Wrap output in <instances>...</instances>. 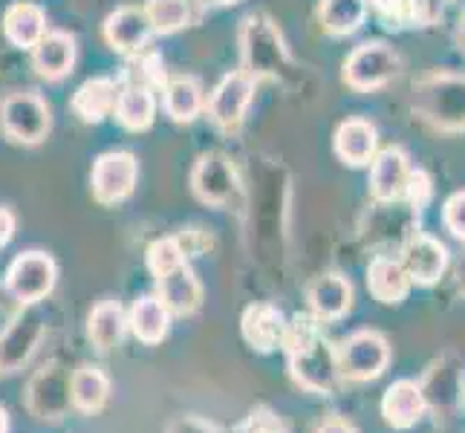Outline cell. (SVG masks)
<instances>
[{
    "label": "cell",
    "mask_w": 465,
    "mask_h": 433,
    "mask_svg": "<svg viewBox=\"0 0 465 433\" xmlns=\"http://www.w3.org/2000/svg\"><path fill=\"white\" fill-rule=\"evenodd\" d=\"M15 234V214L9 208H0V246H6Z\"/></svg>",
    "instance_id": "f35d334b"
},
{
    "label": "cell",
    "mask_w": 465,
    "mask_h": 433,
    "mask_svg": "<svg viewBox=\"0 0 465 433\" xmlns=\"http://www.w3.org/2000/svg\"><path fill=\"white\" fill-rule=\"evenodd\" d=\"M145 15L153 32L171 35V32H180L183 26H188L191 6H188V0H148Z\"/></svg>",
    "instance_id": "4dcf8cb0"
},
{
    "label": "cell",
    "mask_w": 465,
    "mask_h": 433,
    "mask_svg": "<svg viewBox=\"0 0 465 433\" xmlns=\"http://www.w3.org/2000/svg\"><path fill=\"white\" fill-rule=\"evenodd\" d=\"M58 266L46 251H24L12 261L6 271V289L9 295L24 303V307H35L38 300L55 289Z\"/></svg>",
    "instance_id": "3957f363"
},
{
    "label": "cell",
    "mask_w": 465,
    "mask_h": 433,
    "mask_svg": "<svg viewBox=\"0 0 465 433\" xmlns=\"http://www.w3.org/2000/svg\"><path fill=\"white\" fill-rule=\"evenodd\" d=\"M399 73V55L384 41H367L344 64V82L352 90H379Z\"/></svg>",
    "instance_id": "5b68a950"
},
{
    "label": "cell",
    "mask_w": 465,
    "mask_h": 433,
    "mask_svg": "<svg viewBox=\"0 0 465 433\" xmlns=\"http://www.w3.org/2000/svg\"><path fill=\"white\" fill-rule=\"evenodd\" d=\"M139 180V162L127 151H110L102 153L93 165V197L102 205H116L134 194Z\"/></svg>",
    "instance_id": "ba28073f"
},
{
    "label": "cell",
    "mask_w": 465,
    "mask_h": 433,
    "mask_svg": "<svg viewBox=\"0 0 465 433\" xmlns=\"http://www.w3.org/2000/svg\"><path fill=\"white\" fill-rule=\"evenodd\" d=\"M283 312L272 303H252L246 307L243 318H240V330H243V339L252 349L258 352H275L283 339Z\"/></svg>",
    "instance_id": "e0dca14e"
},
{
    "label": "cell",
    "mask_w": 465,
    "mask_h": 433,
    "mask_svg": "<svg viewBox=\"0 0 465 433\" xmlns=\"http://www.w3.org/2000/svg\"><path fill=\"white\" fill-rule=\"evenodd\" d=\"M75 38L67 32H46V35L32 46V67L46 82H58L75 64Z\"/></svg>",
    "instance_id": "d6986e66"
},
{
    "label": "cell",
    "mask_w": 465,
    "mask_h": 433,
    "mask_svg": "<svg viewBox=\"0 0 465 433\" xmlns=\"http://www.w3.org/2000/svg\"><path fill=\"white\" fill-rule=\"evenodd\" d=\"M318 18L330 35H352L367 18V4L364 0H321Z\"/></svg>",
    "instance_id": "f546056e"
},
{
    "label": "cell",
    "mask_w": 465,
    "mask_h": 433,
    "mask_svg": "<svg viewBox=\"0 0 465 433\" xmlns=\"http://www.w3.org/2000/svg\"><path fill=\"white\" fill-rule=\"evenodd\" d=\"M307 300L321 324L324 320H339L352 310V286L341 275H321L310 283Z\"/></svg>",
    "instance_id": "ffe728a7"
},
{
    "label": "cell",
    "mask_w": 465,
    "mask_h": 433,
    "mask_svg": "<svg viewBox=\"0 0 465 433\" xmlns=\"http://www.w3.org/2000/svg\"><path fill=\"white\" fill-rule=\"evenodd\" d=\"M176 240H180V246H183L185 254H205L208 249H212V237H208L205 231H200V229H188Z\"/></svg>",
    "instance_id": "8d00e7d4"
},
{
    "label": "cell",
    "mask_w": 465,
    "mask_h": 433,
    "mask_svg": "<svg viewBox=\"0 0 465 433\" xmlns=\"http://www.w3.org/2000/svg\"><path fill=\"white\" fill-rule=\"evenodd\" d=\"M171 312L159 298H139L131 312H127V327L136 335L142 344H159L168 335Z\"/></svg>",
    "instance_id": "d4e9b609"
},
{
    "label": "cell",
    "mask_w": 465,
    "mask_h": 433,
    "mask_svg": "<svg viewBox=\"0 0 465 433\" xmlns=\"http://www.w3.org/2000/svg\"><path fill=\"white\" fill-rule=\"evenodd\" d=\"M70 399V373L58 364H46L32 376L26 388V408L41 422H58L67 416Z\"/></svg>",
    "instance_id": "52a82bcc"
},
{
    "label": "cell",
    "mask_w": 465,
    "mask_h": 433,
    "mask_svg": "<svg viewBox=\"0 0 465 433\" xmlns=\"http://www.w3.org/2000/svg\"><path fill=\"white\" fill-rule=\"evenodd\" d=\"M156 298L165 303L171 315H194L203 303V286L188 263L176 266L156 278Z\"/></svg>",
    "instance_id": "5bb4252c"
},
{
    "label": "cell",
    "mask_w": 465,
    "mask_h": 433,
    "mask_svg": "<svg viewBox=\"0 0 465 433\" xmlns=\"http://www.w3.org/2000/svg\"><path fill=\"white\" fill-rule=\"evenodd\" d=\"M124 330H127V315L116 300H102L99 307H93L87 318V335L95 349L102 352L114 349L124 339Z\"/></svg>",
    "instance_id": "484cf974"
},
{
    "label": "cell",
    "mask_w": 465,
    "mask_h": 433,
    "mask_svg": "<svg viewBox=\"0 0 465 433\" xmlns=\"http://www.w3.org/2000/svg\"><path fill=\"white\" fill-rule=\"evenodd\" d=\"M376 15L388 29L420 26V9H416V0H384V4L376 9Z\"/></svg>",
    "instance_id": "d6a6232c"
},
{
    "label": "cell",
    "mask_w": 465,
    "mask_h": 433,
    "mask_svg": "<svg viewBox=\"0 0 465 433\" xmlns=\"http://www.w3.org/2000/svg\"><path fill=\"white\" fill-rule=\"evenodd\" d=\"M4 35L18 50H32L46 35V15L35 4H15L4 15Z\"/></svg>",
    "instance_id": "cb8c5ba5"
},
{
    "label": "cell",
    "mask_w": 465,
    "mask_h": 433,
    "mask_svg": "<svg viewBox=\"0 0 465 433\" xmlns=\"http://www.w3.org/2000/svg\"><path fill=\"white\" fill-rule=\"evenodd\" d=\"M408 156L402 148H384L373 156V171H371V191L379 202H396L405 197L408 185Z\"/></svg>",
    "instance_id": "ac0fdd59"
},
{
    "label": "cell",
    "mask_w": 465,
    "mask_h": 433,
    "mask_svg": "<svg viewBox=\"0 0 465 433\" xmlns=\"http://www.w3.org/2000/svg\"><path fill=\"white\" fill-rule=\"evenodd\" d=\"M220 4H234V0H220Z\"/></svg>",
    "instance_id": "7bdbcfd3"
},
{
    "label": "cell",
    "mask_w": 465,
    "mask_h": 433,
    "mask_svg": "<svg viewBox=\"0 0 465 433\" xmlns=\"http://www.w3.org/2000/svg\"><path fill=\"white\" fill-rule=\"evenodd\" d=\"M0 124L9 139L38 144L50 133V107L35 93H15L0 104Z\"/></svg>",
    "instance_id": "8992f818"
},
{
    "label": "cell",
    "mask_w": 465,
    "mask_h": 433,
    "mask_svg": "<svg viewBox=\"0 0 465 433\" xmlns=\"http://www.w3.org/2000/svg\"><path fill=\"white\" fill-rule=\"evenodd\" d=\"M203 87L197 78H188V75H180V78H171L165 84V113L173 119V122H194L200 113H203Z\"/></svg>",
    "instance_id": "f1b7e54d"
},
{
    "label": "cell",
    "mask_w": 465,
    "mask_h": 433,
    "mask_svg": "<svg viewBox=\"0 0 465 433\" xmlns=\"http://www.w3.org/2000/svg\"><path fill=\"white\" fill-rule=\"evenodd\" d=\"M119 93L122 90H119V84L114 82V78H90V82H84L73 95L75 116L82 122H87V124L102 122L104 116L114 113Z\"/></svg>",
    "instance_id": "603a6c76"
},
{
    "label": "cell",
    "mask_w": 465,
    "mask_h": 433,
    "mask_svg": "<svg viewBox=\"0 0 465 433\" xmlns=\"http://www.w3.org/2000/svg\"><path fill=\"white\" fill-rule=\"evenodd\" d=\"M234 433H290V428L283 425V419L275 410L261 405V408L249 410V416L237 425Z\"/></svg>",
    "instance_id": "836d02e7"
},
{
    "label": "cell",
    "mask_w": 465,
    "mask_h": 433,
    "mask_svg": "<svg viewBox=\"0 0 465 433\" xmlns=\"http://www.w3.org/2000/svg\"><path fill=\"white\" fill-rule=\"evenodd\" d=\"M254 99V78L249 73H232L214 87L208 99V116L223 131H237Z\"/></svg>",
    "instance_id": "9c48e42d"
},
{
    "label": "cell",
    "mask_w": 465,
    "mask_h": 433,
    "mask_svg": "<svg viewBox=\"0 0 465 433\" xmlns=\"http://www.w3.org/2000/svg\"><path fill=\"white\" fill-rule=\"evenodd\" d=\"M335 364H339V376L350 381H373L391 361V347L384 341V335L376 330L352 332L350 339L335 344Z\"/></svg>",
    "instance_id": "7a4b0ae2"
},
{
    "label": "cell",
    "mask_w": 465,
    "mask_h": 433,
    "mask_svg": "<svg viewBox=\"0 0 465 433\" xmlns=\"http://www.w3.org/2000/svg\"><path fill=\"white\" fill-rule=\"evenodd\" d=\"M405 197L411 202V208L416 214H422L430 197H434V182H430V176L422 171V168H416L408 173V185H405Z\"/></svg>",
    "instance_id": "e575fe53"
},
{
    "label": "cell",
    "mask_w": 465,
    "mask_h": 433,
    "mask_svg": "<svg viewBox=\"0 0 465 433\" xmlns=\"http://www.w3.org/2000/svg\"><path fill=\"white\" fill-rule=\"evenodd\" d=\"M376 144H379L376 127L364 119H347L335 131V153H339L344 165L352 168L371 165L376 156Z\"/></svg>",
    "instance_id": "44dd1931"
},
{
    "label": "cell",
    "mask_w": 465,
    "mask_h": 433,
    "mask_svg": "<svg viewBox=\"0 0 465 433\" xmlns=\"http://www.w3.org/2000/svg\"><path fill=\"white\" fill-rule=\"evenodd\" d=\"M107 396H110V381L99 367L84 364L70 376L73 408H78L82 413H99L107 405Z\"/></svg>",
    "instance_id": "4316f807"
},
{
    "label": "cell",
    "mask_w": 465,
    "mask_h": 433,
    "mask_svg": "<svg viewBox=\"0 0 465 433\" xmlns=\"http://www.w3.org/2000/svg\"><path fill=\"white\" fill-rule=\"evenodd\" d=\"M281 349L286 352L290 376L298 388L321 396H330L335 390L341 379L339 364H335V349L312 312H301L283 327Z\"/></svg>",
    "instance_id": "6da1fadb"
},
{
    "label": "cell",
    "mask_w": 465,
    "mask_h": 433,
    "mask_svg": "<svg viewBox=\"0 0 465 433\" xmlns=\"http://www.w3.org/2000/svg\"><path fill=\"white\" fill-rule=\"evenodd\" d=\"M460 286H462V292H465V263L460 266Z\"/></svg>",
    "instance_id": "b9f144b4"
},
{
    "label": "cell",
    "mask_w": 465,
    "mask_h": 433,
    "mask_svg": "<svg viewBox=\"0 0 465 433\" xmlns=\"http://www.w3.org/2000/svg\"><path fill=\"white\" fill-rule=\"evenodd\" d=\"M191 188L200 202L223 208L229 205L237 191V176L232 162L223 153H205L191 171Z\"/></svg>",
    "instance_id": "30bf717a"
},
{
    "label": "cell",
    "mask_w": 465,
    "mask_h": 433,
    "mask_svg": "<svg viewBox=\"0 0 465 433\" xmlns=\"http://www.w3.org/2000/svg\"><path fill=\"white\" fill-rule=\"evenodd\" d=\"M151 32L153 29H151V21H148L145 9H136V6H122V9H116L104 21V38H107V44L114 46L116 53H124V55L139 53L142 46L148 44Z\"/></svg>",
    "instance_id": "2e32d148"
},
{
    "label": "cell",
    "mask_w": 465,
    "mask_h": 433,
    "mask_svg": "<svg viewBox=\"0 0 465 433\" xmlns=\"http://www.w3.org/2000/svg\"><path fill=\"white\" fill-rule=\"evenodd\" d=\"M411 278L405 266L399 261H391V258H376L367 269V289H371V295L379 300V303H388V307H396V303H402L411 292Z\"/></svg>",
    "instance_id": "7402d4cb"
},
{
    "label": "cell",
    "mask_w": 465,
    "mask_h": 433,
    "mask_svg": "<svg viewBox=\"0 0 465 433\" xmlns=\"http://www.w3.org/2000/svg\"><path fill=\"white\" fill-rule=\"evenodd\" d=\"M420 110L445 127V131H462L465 127V78L460 75H434L420 87Z\"/></svg>",
    "instance_id": "277c9868"
},
{
    "label": "cell",
    "mask_w": 465,
    "mask_h": 433,
    "mask_svg": "<svg viewBox=\"0 0 465 433\" xmlns=\"http://www.w3.org/2000/svg\"><path fill=\"white\" fill-rule=\"evenodd\" d=\"M411 283H420V286H434L442 275H445V266H448V251L440 243L437 237L416 231L413 237H408V243L402 246V261Z\"/></svg>",
    "instance_id": "7c38bea8"
},
{
    "label": "cell",
    "mask_w": 465,
    "mask_h": 433,
    "mask_svg": "<svg viewBox=\"0 0 465 433\" xmlns=\"http://www.w3.org/2000/svg\"><path fill=\"white\" fill-rule=\"evenodd\" d=\"M442 220H445V229L457 240H465V191H457L454 197H448L442 208Z\"/></svg>",
    "instance_id": "d590c367"
},
{
    "label": "cell",
    "mask_w": 465,
    "mask_h": 433,
    "mask_svg": "<svg viewBox=\"0 0 465 433\" xmlns=\"http://www.w3.org/2000/svg\"><path fill=\"white\" fill-rule=\"evenodd\" d=\"M0 433H9V413H6V408H0Z\"/></svg>",
    "instance_id": "ab89813d"
},
{
    "label": "cell",
    "mask_w": 465,
    "mask_h": 433,
    "mask_svg": "<svg viewBox=\"0 0 465 433\" xmlns=\"http://www.w3.org/2000/svg\"><path fill=\"white\" fill-rule=\"evenodd\" d=\"M315 433H356V428H352L347 419H341V416H330V419L318 425Z\"/></svg>",
    "instance_id": "74e56055"
},
{
    "label": "cell",
    "mask_w": 465,
    "mask_h": 433,
    "mask_svg": "<svg viewBox=\"0 0 465 433\" xmlns=\"http://www.w3.org/2000/svg\"><path fill=\"white\" fill-rule=\"evenodd\" d=\"M364 4H367V9H379L384 0H364Z\"/></svg>",
    "instance_id": "60d3db41"
},
{
    "label": "cell",
    "mask_w": 465,
    "mask_h": 433,
    "mask_svg": "<svg viewBox=\"0 0 465 433\" xmlns=\"http://www.w3.org/2000/svg\"><path fill=\"white\" fill-rule=\"evenodd\" d=\"M44 320L38 312H21L18 318L0 335V373H18L21 367L32 359V352L41 344Z\"/></svg>",
    "instance_id": "8fae6325"
},
{
    "label": "cell",
    "mask_w": 465,
    "mask_h": 433,
    "mask_svg": "<svg viewBox=\"0 0 465 433\" xmlns=\"http://www.w3.org/2000/svg\"><path fill=\"white\" fill-rule=\"evenodd\" d=\"M425 410H428V402H425L422 384L408 381V379L391 384L388 393H384V399H381L384 422L396 430H408L413 425H420Z\"/></svg>",
    "instance_id": "9a60e30c"
},
{
    "label": "cell",
    "mask_w": 465,
    "mask_h": 433,
    "mask_svg": "<svg viewBox=\"0 0 465 433\" xmlns=\"http://www.w3.org/2000/svg\"><path fill=\"white\" fill-rule=\"evenodd\" d=\"M185 258H188V254L183 251L180 240H176V237H159V240H153V243L148 246V269H151L153 278H159V275H165V271L188 263Z\"/></svg>",
    "instance_id": "1f68e13d"
},
{
    "label": "cell",
    "mask_w": 465,
    "mask_h": 433,
    "mask_svg": "<svg viewBox=\"0 0 465 433\" xmlns=\"http://www.w3.org/2000/svg\"><path fill=\"white\" fill-rule=\"evenodd\" d=\"M114 113H116V119L124 131H134V133L148 131V127L153 124V116H156V99L148 87H136V84L124 87L116 99Z\"/></svg>",
    "instance_id": "83f0119b"
},
{
    "label": "cell",
    "mask_w": 465,
    "mask_h": 433,
    "mask_svg": "<svg viewBox=\"0 0 465 433\" xmlns=\"http://www.w3.org/2000/svg\"><path fill=\"white\" fill-rule=\"evenodd\" d=\"M243 53L249 64V75L258 78L263 73H278L286 64V50L278 38V32L269 26V21L261 18H249L243 29Z\"/></svg>",
    "instance_id": "4fadbf2b"
}]
</instances>
